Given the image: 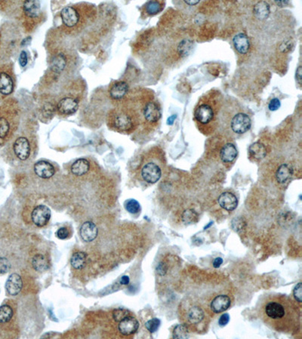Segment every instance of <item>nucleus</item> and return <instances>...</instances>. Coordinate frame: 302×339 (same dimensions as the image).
<instances>
[{
    "instance_id": "nucleus-47",
    "label": "nucleus",
    "mask_w": 302,
    "mask_h": 339,
    "mask_svg": "<svg viewBox=\"0 0 302 339\" xmlns=\"http://www.w3.org/2000/svg\"><path fill=\"white\" fill-rule=\"evenodd\" d=\"M296 79L299 85H302V66H299L297 70H296Z\"/></svg>"
},
{
    "instance_id": "nucleus-49",
    "label": "nucleus",
    "mask_w": 302,
    "mask_h": 339,
    "mask_svg": "<svg viewBox=\"0 0 302 339\" xmlns=\"http://www.w3.org/2000/svg\"><path fill=\"white\" fill-rule=\"evenodd\" d=\"M176 118V115H172V116L168 118V120H167V125H168V126H172Z\"/></svg>"
},
{
    "instance_id": "nucleus-8",
    "label": "nucleus",
    "mask_w": 302,
    "mask_h": 339,
    "mask_svg": "<svg viewBox=\"0 0 302 339\" xmlns=\"http://www.w3.org/2000/svg\"><path fill=\"white\" fill-rule=\"evenodd\" d=\"M15 86L13 64L6 63L0 65V101L12 94Z\"/></svg>"
},
{
    "instance_id": "nucleus-6",
    "label": "nucleus",
    "mask_w": 302,
    "mask_h": 339,
    "mask_svg": "<svg viewBox=\"0 0 302 339\" xmlns=\"http://www.w3.org/2000/svg\"><path fill=\"white\" fill-rule=\"evenodd\" d=\"M19 119L18 108L12 101L0 104V145H3L13 134Z\"/></svg>"
},
{
    "instance_id": "nucleus-44",
    "label": "nucleus",
    "mask_w": 302,
    "mask_h": 339,
    "mask_svg": "<svg viewBox=\"0 0 302 339\" xmlns=\"http://www.w3.org/2000/svg\"><path fill=\"white\" fill-rule=\"evenodd\" d=\"M280 106L281 104L279 100L278 99V98H274V99L271 100L268 107H269L270 110L276 111L278 110V109H279Z\"/></svg>"
},
{
    "instance_id": "nucleus-9",
    "label": "nucleus",
    "mask_w": 302,
    "mask_h": 339,
    "mask_svg": "<svg viewBox=\"0 0 302 339\" xmlns=\"http://www.w3.org/2000/svg\"><path fill=\"white\" fill-rule=\"evenodd\" d=\"M194 117L199 123L207 126L214 119L215 111L209 104H200L195 109Z\"/></svg>"
},
{
    "instance_id": "nucleus-16",
    "label": "nucleus",
    "mask_w": 302,
    "mask_h": 339,
    "mask_svg": "<svg viewBox=\"0 0 302 339\" xmlns=\"http://www.w3.org/2000/svg\"><path fill=\"white\" fill-rule=\"evenodd\" d=\"M143 114H144V119L147 122L155 123L161 119V108L157 103L150 101L144 106Z\"/></svg>"
},
{
    "instance_id": "nucleus-32",
    "label": "nucleus",
    "mask_w": 302,
    "mask_h": 339,
    "mask_svg": "<svg viewBox=\"0 0 302 339\" xmlns=\"http://www.w3.org/2000/svg\"><path fill=\"white\" fill-rule=\"evenodd\" d=\"M193 48V42L185 39L181 42L178 47V52L181 56H187L191 52Z\"/></svg>"
},
{
    "instance_id": "nucleus-25",
    "label": "nucleus",
    "mask_w": 302,
    "mask_h": 339,
    "mask_svg": "<svg viewBox=\"0 0 302 339\" xmlns=\"http://www.w3.org/2000/svg\"><path fill=\"white\" fill-rule=\"evenodd\" d=\"M90 163L86 158H79L71 166V172L75 176H83L89 172Z\"/></svg>"
},
{
    "instance_id": "nucleus-46",
    "label": "nucleus",
    "mask_w": 302,
    "mask_h": 339,
    "mask_svg": "<svg viewBox=\"0 0 302 339\" xmlns=\"http://www.w3.org/2000/svg\"><path fill=\"white\" fill-rule=\"evenodd\" d=\"M19 61H20V64L22 67L26 66V64H27V56H26V53L25 52V51H22V52L21 53Z\"/></svg>"
},
{
    "instance_id": "nucleus-5",
    "label": "nucleus",
    "mask_w": 302,
    "mask_h": 339,
    "mask_svg": "<svg viewBox=\"0 0 302 339\" xmlns=\"http://www.w3.org/2000/svg\"><path fill=\"white\" fill-rule=\"evenodd\" d=\"M20 33L16 26L5 23L0 26V65L6 64L19 47Z\"/></svg>"
},
{
    "instance_id": "nucleus-35",
    "label": "nucleus",
    "mask_w": 302,
    "mask_h": 339,
    "mask_svg": "<svg viewBox=\"0 0 302 339\" xmlns=\"http://www.w3.org/2000/svg\"><path fill=\"white\" fill-rule=\"evenodd\" d=\"M198 214L193 210H186L182 214V220L186 224H191L198 220Z\"/></svg>"
},
{
    "instance_id": "nucleus-33",
    "label": "nucleus",
    "mask_w": 302,
    "mask_h": 339,
    "mask_svg": "<svg viewBox=\"0 0 302 339\" xmlns=\"http://www.w3.org/2000/svg\"><path fill=\"white\" fill-rule=\"evenodd\" d=\"M13 317V310L9 305L0 307V323H8Z\"/></svg>"
},
{
    "instance_id": "nucleus-18",
    "label": "nucleus",
    "mask_w": 302,
    "mask_h": 339,
    "mask_svg": "<svg viewBox=\"0 0 302 339\" xmlns=\"http://www.w3.org/2000/svg\"><path fill=\"white\" fill-rule=\"evenodd\" d=\"M232 305V301L229 297L225 295H220L213 298L210 308L213 313L220 314L228 310Z\"/></svg>"
},
{
    "instance_id": "nucleus-38",
    "label": "nucleus",
    "mask_w": 302,
    "mask_h": 339,
    "mask_svg": "<svg viewBox=\"0 0 302 339\" xmlns=\"http://www.w3.org/2000/svg\"><path fill=\"white\" fill-rule=\"evenodd\" d=\"M161 326V320L157 318L150 319L145 323L146 328L150 333H154L158 330L159 327Z\"/></svg>"
},
{
    "instance_id": "nucleus-17",
    "label": "nucleus",
    "mask_w": 302,
    "mask_h": 339,
    "mask_svg": "<svg viewBox=\"0 0 302 339\" xmlns=\"http://www.w3.org/2000/svg\"><path fill=\"white\" fill-rule=\"evenodd\" d=\"M22 287H23V282L20 275L14 273L8 276L5 283V290L9 295H18L22 291Z\"/></svg>"
},
{
    "instance_id": "nucleus-30",
    "label": "nucleus",
    "mask_w": 302,
    "mask_h": 339,
    "mask_svg": "<svg viewBox=\"0 0 302 339\" xmlns=\"http://www.w3.org/2000/svg\"><path fill=\"white\" fill-rule=\"evenodd\" d=\"M292 169L287 164H282L277 171V180L279 183H285L292 176Z\"/></svg>"
},
{
    "instance_id": "nucleus-24",
    "label": "nucleus",
    "mask_w": 302,
    "mask_h": 339,
    "mask_svg": "<svg viewBox=\"0 0 302 339\" xmlns=\"http://www.w3.org/2000/svg\"><path fill=\"white\" fill-rule=\"evenodd\" d=\"M233 42L236 51L241 55H246L250 50V40L244 33H238L233 37Z\"/></svg>"
},
{
    "instance_id": "nucleus-4",
    "label": "nucleus",
    "mask_w": 302,
    "mask_h": 339,
    "mask_svg": "<svg viewBox=\"0 0 302 339\" xmlns=\"http://www.w3.org/2000/svg\"><path fill=\"white\" fill-rule=\"evenodd\" d=\"M91 7L89 5H68L62 9L61 12V19L62 25L65 26V30L68 31H77L86 26V22L93 19L95 12H93V8L88 12Z\"/></svg>"
},
{
    "instance_id": "nucleus-13",
    "label": "nucleus",
    "mask_w": 302,
    "mask_h": 339,
    "mask_svg": "<svg viewBox=\"0 0 302 339\" xmlns=\"http://www.w3.org/2000/svg\"><path fill=\"white\" fill-rule=\"evenodd\" d=\"M79 102L76 97L67 96L60 100L57 106V109L62 115H69L77 111Z\"/></svg>"
},
{
    "instance_id": "nucleus-43",
    "label": "nucleus",
    "mask_w": 302,
    "mask_h": 339,
    "mask_svg": "<svg viewBox=\"0 0 302 339\" xmlns=\"http://www.w3.org/2000/svg\"><path fill=\"white\" fill-rule=\"evenodd\" d=\"M69 235V231L66 227L60 228L57 232V236H58V238L61 239V240L68 238Z\"/></svg>"
},
{
    "instance_id": "nucleus-28",
    "label": "nucleus",
    "mask_w": 302,
    "mask_h": 339,
    "mask_svg": "<svg viewBox=\"0 0 302 339\" xmlns=\"http://www.w3.org/2000/svg\"><path fill=\"white\" fill-rule=\"evenodd\" d=\"M32 265L35 270L40 272H45L49 268V263L46 257L42 254H37L33 257Z\"/></svg>"
},
{
    "instance_id": "nucleus-29",
    "label": "nucleus",
    "mask_w": 302,
    "mask_h": 339,
    "mask_svg": "<svg viewBox=\"0 0 302 339\" xmlns=\"http://www.w3.org/2000/svg\"><path fill=\"white\" fill-rule=\"evenodd\" d=\"M87 262V254L84 252H77L73 254L70 258V264L75 269H82Z\"/></svg>"
},
{
    "instance_id": "nucleus-51",
    "label": "nucleus",
    "mask_w": 302,
    "mask_h": 339,
    "mask_svg": "<svg viewBox=\"0 0 302 339\" xmlns=\"http://www.w3.org/2000/svg\"><path fill=\"white\" fill-rule=\"evenodd\" d=\"M185 3L187 4V5H197V4H198L199 2H200V1H198V0H195V1H193V0H190V1H185Z\"/></svg>"
},
{
    "instance_id": "nucleus-31",
    "label": "nucleus",
    "mask_w": 302,
    "mask_h": 339,
    "mask_svg": "<svg viewBox=\"0 0 302 339\" xmlns=\"http://www.w3.org/2000/svg\"><path fill=\"white\" fill-rule=\"evenodd\" d=\"M249 151H250V155L253 158L257 160L262 159L267 154L265 147H264V144L259 143V142H256V143L252 144L249 148Z\"/></svg>"
},
{
    "instance_id": "nucleus-10",
    "label": "nucleus",
    "mask_w": 302,
    "mask_h": 339,
    "mask_svg": "<svg viewBox=\"0 0 302 339\" xmlns=\"http://www.w3.org/2000/svg\"><path fill=\"white\" fill-rule=\"evenodd\" d=\"M14 154L21 161H26L30 157V144L26 137L17 138L12 145Z\"/></svg>"
},
{
    "instance_id": "nucleus-40",
    "label": "nucleus",
    "mask_w": 302,
    "mask_h": 339,
    "mask_svg": "<svg viewBox=\"0 0 302 339\" xmlns=\"http://www.w3.org/2000/svg\"><path fill=\"white\" fill-rule=\"evenodd\" d=\"M10 268L11 265L9 261L5 257H0V275L7 273Z\"/></svg>"
},
{
    "instance_id": "nucleus-52",
    "label": "nucleus",
    "mask_w": 302,
    "mask_h": 339,
    "mask_svg": "<svg viewBox=\"0 0 302 339\" xmlns=\"http://www.w3.org/2000/svg\"><path fill=\"white\" fill-rule=\"evenodd\" d=\"M276 3L278 4V5H279V6L283 7L287 5L289 2H288V1H282V0H281V1H276Z\"/></svg>"
},
{
    "instance_id": "nucleus-19",
    "label": "nucleus",
    "mask_w": 302,
    "mask_h": 339,
    "mask_svg": "<svg viewBox=\"0 0 302 339\" xmlns=\"http://www.w3.org/2000/svg\"><path fill=\"white\" fill-rule=\"evenodd\" d=\"M34 172L39 177L43 179H49L55 174L54 166L49 162L40 161L34 165Z\"/></svg>"
},
{
    "instance_id": "nucleus-45",
    "label": "nucleus",
    "mask_w": 302,
    "mask_h": 339,
    "mask_svg": "<svg viewBox=\"0 0 302 339\" xmlns=\"http://www.w3.org/2000/svg\"><path fill=\"white\" fill-rule=\"evenodd\" d=\"M229 315H228V314H225V315H222V316L220 318L219 320H218V324L221 326H225L229 323Z\"/></svg>"
},
{
    "instance_id": "nucleus-3",
    "label": "nucleus",
    "mask_w": 302,
    "mask_h": 339,
    "mask_svg": "<svg viewBox=\"0 0 302 339\" xmlns=\"http://www.w3.org/2000/svg\"><path fill=\"white\" fill-rule=\"evenodd\" d=\"M18 5L19 8L12 9L6 6L3 2H0V7L4 12L17 16L26 32H33L44 19L41 3L39 1H23L18 2Z\"/></svg>"
},
{
    "instance_id": "nucleus-36",
    "label": "nucleus",
    "mask_w": 302,
    "mask_h": 339,
    "mask_svg": "<svg viewBox=\"0 0 302 339\" xmlns=\"http://www.w3.org/2000/svg\"><path fill=\"white\" fill-rule=\"evenodd\" d=\"M162 10V5L157 1L147 2L145 5V11L148 15H154Z\"/></svg>"
},
{
    "instance_id": "nucleus-7",
    "label": "nucleus",
    "mask_w": 302,
    "mask_h": 339,
    "mask_svg": "<svg viewBox=\"0 0 302 339\" xmlns=\"http://www.w3.org/2000/svg\"><path fill=\"white\" fill-rule=\"evenodd\" d=\"M135 122L133 115L127 109H114L110 114V126L117 131L122 133L131 131L135 127Z\"/></svg>"
},
{
    "instance_id": "nucleus-41",
    "label": "nucleus",
    "mask_w": 302,
    "mask_h": 339,
    "mask_svg": "<svg viewBox=\"0 0 302 339\" xmlns=\"http://www.w3.org/2000/svg\"><path fill=\"white\" fill-rule=\"evenodd\" d=\"M293 295H294L295 298H296V301L299 303H302V283H299L296 285V287H295L294 290H293Z\"/></svg>"
},
{
    "instance_id": "nucleus-34",
    "label": "nucleus",
    "mask_w": 302,
    "mask_h": 339,
    "mask_svg": "<svg viewBox=\"0 0 302 339\" xmlns=\"http://www.w3.org/2000/svg\"><path fill=\"white\" fill-rule=\"evenodd\" d=\"M172 337L177 339H187L189 337V329L185 325H178L174 329Z\"/></svg>"
},
{
    "instance_id": "nucleus-11",
    "label": "nucleus",
    "mask_w": 302,
    "mask_h": 339,
    "mask_svg": "<svg viewBox=\"0 0 302 339\" xmlns=\"http://www.w3.org/2000/svg\"><path fill=\"white\" fill-rule=\"evenodd\" d=\"M141 176L144 181L154 184L161 179L162 171L161 168L157 164L148 162L142 168Z\"/></svg>"
},
{
    "instance_id": "nucleus-12",
    "label": "nucleus",
    "mask_w": 302,
    "mask_h": 339,
    "mask_svg": "<svg viewBox=\"0 0 302 339\" xmlns=\"http://www.w3.org/2000/svg\"><path fill=\"white\" fill-rule=\"evenodd\" d=\"M31 218L36 226L38 227L45 226L51 218V210L46 205H39L32 212Z\"/></svg>"
},
{
    "instance_id": "nucleus-15",
    "label": "nucleus",
    "mask_w": 302,
    "mask_h": 339,
    "mask_svg": "<svg viewBox=\"0 0 302 339\" xmlns=\"http://www.w3.org/2000/svg\"><path fill=\"white\" fill-rule=\"evenodd\" d=\"M118 328L121 334L123 336H131L138 331L139 328V321L133 317H127L119 321Z\"/></svg>"
},
{
    "instance_id": "nucleus-37",
    "label": "nucleus",
    "mask_w": 302,
    "mask_h": 339,
    "mask_svg": "<svg viewBox=\"0 0 302 339\" xmlns=\"http://www.w3.org/2000/svg\"><path fill=\"white\" fill-rule=\"evenodd\" d=\"M126 211L130 213L136 214L140 211V204L136 200L129 199L125 204Z\"/></svg>"
},
{
    "instance_id": "nucleus-22",
    "label": "nucleus",
    "mask_w": 302,
    "mask_h": 339,
    "mask_svg": "<svg viewBox=\"0 0 302 339\" xmlns=\"http://www.w3.org/2000/svg\"><path fill=\"white\" fill-rule=\"evenodd\" d=\"M218 201L221 208L230 212L234 211L238 205V200L236 196L233 193L228 191L222 193L219 196Z\"/></svg>"
},
{
    "instance_id": "nucleus-26",
    "label": "nucleus",
    "mask_w": 302,
    "mask_h": 339,
    "mask_svg": "<svg viewBox=\"0 0 302 339\" xmlns=\"http://www.w3.org/2000/svg\"><path fill=\"white\" fill-rule=\"evenodd\" d=\"M237 155V149L236 147L233 144H228L221 148V152H220V157H221L222 162L225 163H231V162L234 161Z\"/></svg>"
},
{
    "instance_id": "nucleus-23",
    "label": "nucleus",
    "mask_w": 302,
    "mask_h": 339,
    "mask_svg": "<svg viewBox=\"0 0 302 339\" xmlns=\"http://www.w3.org/2000/svg\"><path fill=\"white\" fill-rule=\"evenodd\" d=\"M129 85L124 81L116 82L110 87L109 94L114 100H121L127 94Z\"/></svg>"
},
{
    "instance_id": "nucleus-20",
    "label": "nucleus",
    "mask_w": 302,
    "mask_h": 339,
    "mask_svg": "<svg viewBox=\"0 0 302 339\" xmlns=\"http://www.w3.org/2000/svg\"><path fill=\"white\" fill-rule=\"evenodd\" d=\"M80 236L86 242H91L97 237L98 234V229L94 222H84L80 228Z\"/></svg>"
},
{
    "instance_id": "nucleus-21",
    "label": "nucleus",
    "mask_w": 302,
    "mask_h": 339,
    "mask_svg": "<svg viewBox=\"0 0 302 339\" xmlns=\"http://www.w3.org/2000/svg\"><path fill=\"white\" fill-rule=\"evenodd\" d=\"M68 58L63 52H59L54 55L51 61V73L60 74L63 73L68 64Z\"/></svg>"
},
{
    "instance_id": "nucleus-14",
    "label": "nucleus",
    "mask_w": 302,
    "mask_h": 339,
    "mask_svg": "<svg viewBox=\"0 0 302 339\" xmlns=\"http://www.w3.org/2000/svg\"><path fill=\"white\" fill-rule=\"evenodd\" d=\"M251 127L250 118L245 113H238L232 121V128L238 134L246 133Z\"/></svg>"
},
{
    "instance_id": "nucleus-42",
    "label": "nucleus",
    "mask_w": 302,
    "mask_h": 339,
    "mask_svg": "<svg viewBox=\"0 0 302 339\" xmlns=\"http://www.w3.org/2000/svg\"><path fill=\"white\" fill-rule=\"evenodd\" d=\"M245 226V222H243V219H234L232 222V227L236 232H239V231L243 229V226Z\"/></svg>"
},
{
    "instance_id": "nucleus-50",
    "label": "nucleus",
    "mask_w": 302,
    "mask_h": 339,
    "mask_svg": "<svg viewBox=\"0 0 302 339\" xmlns=\"http://www.w3.org/2000/svg\"><path fill=\"white\" fill-rule=\"evenodd\" d=\"M120 283L122 285H128L129 283V277L128 276H123L120 280Z\"/></svg>"
},
{
    "instance_id": "nucleus-27",
    "label": "nucleus",
    "mask_w": 302,
    "mask_h": 339,
    "mask_svg": "<svg viewBox=\"0 0 302 339\" xmlns=\"http://www.w3.org/2000/svg\"><path fill=\"white\" fill-rule=\"evenodd\" d=\"M253 12H254L255 16L257 19L265 20V19H268L270 13H271L269 4L268 2H264V1L258 2L255 5Z\"/></svg>"
},
{
    "instance_id": "nucleus-39",
    "label": "nucleus",
    "mask_w": 302,
    "mask_h": 339,
    "mask_svg": "<svg viewBox=\"0 0 302 339\" xmlns=\"http://www.w3.org/2000/svg\"><path fill=\"white\" fill-rule=\"evenodd\" d=\"M113 316H114V319H115L116 322H119V321L125 319V318H127V317L131 316V313L128 310L119 308V309H116L114 311Z\"/></svg>"
},
{
    "instance_id": "nucleus-48",
    "label": "nucleus",
    "mask_w": 302,
    "mask_h": 339,
    "mask_svg": "<svg viewBox=\"0 0 302 339\" xmlns=\"http://www.w3.org/2000/svg\"><path fill=\"white\" fill-rule=\"evenodd\" d=\"M222 263H223V259L219 257V258H215V260H214V262H213V266L217 269V268H219Z\"/></svg>"
},
{
    "instance_id": "nucleus-2",
    "label": "nucleus",
    "mask_w": 302,
    "mask_h": 339,
    "mask_svg": "<svg viewBox=\"0 0 302 339\" xmlns=\"http://www.w3.org/2000/svg\"><path fill=\"white\" fill-rule=\"evenodd\" d=\"M179 318L189 330L205 333L209 324V316L198 301L186 298L179 306Z\"/></svg>"
},
{
    "instance_id": "nucleus-1",
    "label": "nucleus",
    "mask_w": 302,
    "mask_h": 339,
    "mask_svg": "<svg viewBox=\"0 0 302 339\" xmlns=\"http://www.w3.org/2000/svg\"><path fill=\"white\" fill-rule=\"evenodd\" d=\"M259 316L274 331L296 334L300 327V312L294 301L283 295L266 297L259 307Z\"/></svg>"
}]
</instances>
